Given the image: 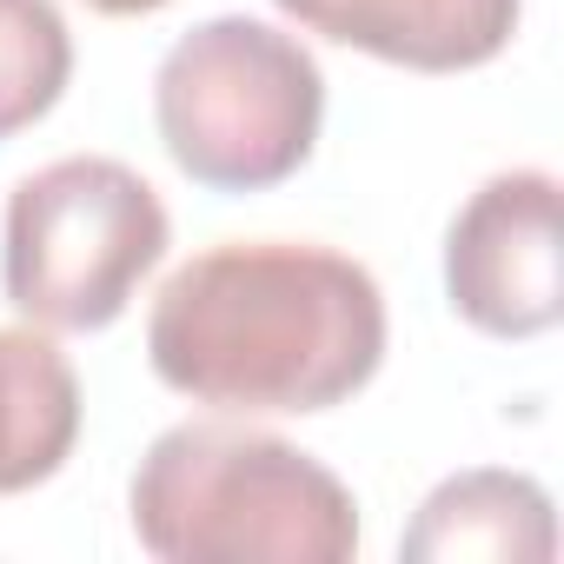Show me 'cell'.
<instances>
[{
    "label": "cell",
    "instance_id": "1",
    "mask_svg": "<svg viewBox=\"0 0 564 564\" xmlns=\"http://www.w3.org/2000/svg\"><path fill=\"white\" fill-rule=\"evenodd\" d=\"M147 359L213 412H333L386 366V293L333 246L226 239L160 286Z\"/></svg>",
    "mask_w": 564,
    "mask_h": 564
},
{
    "label": "cell",
    "instance_id": "2",
    "mask_svg": "<svg viewBox=\"0 0 564 564\" xmlns=\"http://www.w3.org/2000/svg\"><path fill=\"white\" fill-rule=\"evenodd\" d=\"M133 538L166 564H352L359 498L313 452L252 425H173L127 485Z\"/></svg>",
    "mask_w": 564,
    "mask_h": 564
},
{
    "label": "cell",
    "instance_id": "3",
    "mask_svg": "<svg viewBox=\"0 0 564 564\" xmlns=\"http://www.w3.org/2000/svg\"><path fill=\"white\" fill-rule=\"evenodd\" d=\"M153 120L193 186L265 193L313 160L326 74L293 34L219 14L166 47L153 74Z\"/></svg>",
    "mask_w": 564,
    "mask_h": 564
},
{
    "label": "cell",
    "instance_id": "4",
    "mask_svg": "<svg viewBox=\"0 0 564 564\" xmlns=\"http://www.w3.org/2000/svg\"><path fill=\"white\" fill-rule=\"evenodd\" d=\"M173 219L160 193L107 153H74L28 173L8 199V279L14 313L47 333H107L140 279L166 259Z\"/></svg>",
    "mask_w": 564,
    "mask_h": 564
},
{
    "label": "cell",
    "instance_id": "5",
    "mask_svg": "<svg viewBox=\"0 0 564 564\" xmlns=\"http://www.w3.org/2000/svg\"><path fill=\"white\" fill-rule=\"evenodd\" d=\"M445 300L485 339H538L564 313L557 180L544 166L491 173L445 232Z\"/></svg>",
    "mask_w": 564,
    "mask_h": 564
},
{
    "label": "cell",
    "instance_id": "6",
    "mask_svg": "<svg viewBox=\"0 0 564 564\" xmlns=\"http://www.w3.org/2000/svg\"><path fill=\"white\" fill-rule=\"evenodd\" d=\"M319 41L359 47L412 74H471L518 34L524 0H272Z\"/></svg>",
    "mask_w": 564,
    "mask_h": 564
},
{
    "label": "cell",
    "instance_id": "7",
    "mask_svg": "<svg viewBox=\"0 0 564 564\" xmlns=\"http://www.w3.org/2000/svg\"><path fill=\"white\" fill-rule=\"evenodd\" d=\"M399 557L412 564H551L557 557V518L551 491L524 471H458L432 485L412 531L399 538Z\"/></svg>",
    "mask_w": 564,
    "mask_h": 564
},
{
    "label": "cell",
    "instance_id": "8",
    "mask_svg": "<svg viewBox=\"0 0 564 564\" xmlns=\"http://www.w3.org/2000/svg\"><path fill=\"white\" fill-rule=\"evenodd\" d=\"M80 445V379L47 333L0 326V498L47 485Z\"/></svg>",
    "mask_w": 564,
    "mask_h": 564
},
{
    "label": "cell",
    "instance_id": "9",
    "mask_svg": "<svg viewBox=\"0 0 564 564\" xmlns=\"http://www.w3.org/2000/svg\"><path fill=\"white\" fill-rule=\"evenodd\" d=\"M74 80V34L54 0H0V140L61 107Z\"/></svg>",
    "mask_w": 564,
    "mask_h": 564
},
{
    "label": "cell",
    "instance_id": "10",
    "mask_svg": "<svg viewBox=\"0 0 564 564\" xmlns=\"http://www.w3.org/2000/svg\"><path fill=\"white\" fill-rule=\"evenodd\" d=\"M94 14H113V21H140V14H160V8H173V0H87Z\"/></svg>",
    "mask_w": 564,
    "mask_h": 564
}]
</instances>
